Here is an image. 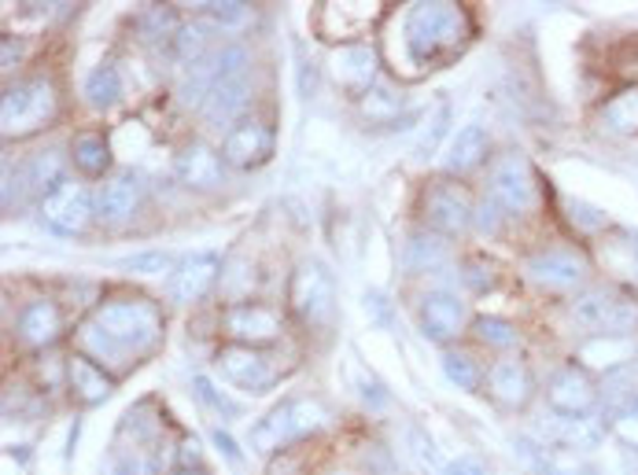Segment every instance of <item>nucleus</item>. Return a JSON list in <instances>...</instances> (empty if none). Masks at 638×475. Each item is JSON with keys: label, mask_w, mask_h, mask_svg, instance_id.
Returning <instances> with one entry per match:
<instances>
[{"label": "nucleus", "mask_w": 638, "mask_h": 475, "mask_svg": "<svg viewBox=\"0 0 638 475\" xmlns=\"http://www.w3.org/2000/svg\"><path fill=\"white\" fill-rule=\"evenodd\" d=\"M79 354L111 368H130L162 343V314L148 299H111L74 332Z\"/></svg>", "instance_id": "1"}, {"label": "nucleus", "mask_w": 638, "mask_h": 475, "mask_svg": "<svg viewBox=\"0 0 638 475\" xmlns=\"http://www.w3.org/2000/svg\"><path fill=\"white\" fill-rule=\"evenodd\" d=\"M406 52L413 63H432L458 52L469 37V15L461 4H413L402 26Z\"/></svg>", "instance_id": "2"}, {"label": "nucleus", "mask_w": 638, "mask_h": 475, "mask_svg": "<svg viewBox=\"0 0 638 475\" xmlns=\"http://www.w3.org/2000/svg\"><path fill=\"white\" fill-rule=\"evenodd\" d=\"M56 111H60V96H56V85L48 77H26V82L8 85L4 100H0L4 137H31L56 119Z\"/></svg>", "instance_id": "3"}, {"label": "nucleus", "mask_w": 638, "mask_h": 475, "mask_svg": "<svg viewBox=\"0 0 638 475\" xmlns=\"http://www.w3.org/2000/svg\"><path fill=\"white\" fill-rule=\"evenodd\" d=\"M568 317H573L579 332H591V336L631 339L638 332V303L631 295L616 292V288H594V292L579 295L568 306Z\"/></svg>", "instance_id": "4"}, {"label": "nucleus", "mask_w": 638, "mask_h": 475, "mask_svg": "<svg viewBox=\"0 0 638 475\" xmlns=\"http://www.w3.org/2000/svg\"><path fill=\"white\" fill-rule=\"evenodd\" d=\"M325 424H328V413L322 402H314V399L280 402L277 410H269L263 421L255 424L251 446H255L258 453H277V450H285L288 442L322 431Z\"/></svg>", "instance_id": "5"}, {"label": "nucleus", "mask_w": 638, "mask_h": 475, "mask_svg": "<svg viewBox=\"0 0 638 475\" xmlns=\"http://www.w3.org/2000/svg\"><path fill=\"white\" fill-rule=\"evenodd\" d=\"M96 203L89 199V188L82 181H60L52 192L41 199V218L48 229H56L60 236H82L93 221Z\"/></svg>", "instance_id": "6"}, {"label": "nucleus", "mask_w": 638, "mask_h": 475, "mask_svg": "<svg viewBox=\"0 0 638 475\" xmlns=\"http://www.w3.org/2000/svg\"><path fill=\"white\" fill-rule=\"evenodd\" d=\"M333 277L325 273L317 261H299L296 273H292V284H288V303H292L296 317L306 325H317L328 317V309H333Z\"/></svg>", "instance_id": "7"}, {"label": "nucleus", "mask_w": 638, "mask_h": 475, "mask_svg": "<svg viewBox=\"0 0 638 475\" xmlns=\"http://www.w3.org/2000/svg\"><path fill=\"white\" fill-rule=\"evenodd\" d=\"M491 199H495L506 215H528V210L535 207V199H539L535 178H531V167L520 155H502L498 167L491 170Z\"/></svg>", "instance_id": "8"}, {"label": "nucleus", "mask_w": 638, "mask_h": 475, "mask_svg": "<svg viewBox=\"0 0 638 475\" xmlns=\"http://www.w3.org/2000/svg\"><path fill=\"white\" fill-rule=\"evenodd\" d=\"M528 277L546 292H573V288L583 284L587 261L573 247H550L528 258Z\"/></svg>", "instance_id": "9"}, {"label": "nucleus", "mask_w": 638, "mask_h": 475, "mask_svg": "<svg viewBox=\"0 0 638 475\" xmlns=\"http://www.w3.org/2000/svg\"><path fill=\"white\" fill-rule=\"evenodd\" d=\"M218 368L233 380L240 391H251V394H263L269 387L277 383V368L269 362L266 354H258L255 346H244V343H229L218 351Z\"/></svg>", "instance_id": "10"}, {"label": "nucleus", "mask_w": 638, "mask_h": 475, "mask_svg": "<svg viewBox=\"0 0 638 475\" xmlns=\"http://www.w3.org/2000/svg\"><path fill=\"white\" fill-rule=\"evenodd\" d=\"M424 218H429L440 232H447V236L466 232L469 218H472V203L466 196V188H458V184H450V181H432L429 192H424Z\"/></svg>", "instance_id": "11"}, {"label": "nucleus", "mask_w": 638, "mask_h": 475, "mask_svg": "<svg viewBox=\"0 0 638 475\" xmlns=\"http://www.w3.org/2000/svg\"><path fill=\"white\" fill-rule=\"evenodd\" d=\"M221 325H226V332L237 339V343L244 346H263V343H274L280 336V317L274 306H263V303H237L226 309V317H221Z\"/></svg>", "instance_id": "12"}, {"label": "nucleus", "mask_w": 638, "mask_h": 475, "mask_svg": "<svg viewBox=\"0 0 638 475\" xmlns=\"http://www.w3.org/2000/svg\"><path fill=\"white\" fill-rule=\"evenodd\" d=\"M274 155V133H269L266 122H240L226 133V144H221V159L237 170H255Z\"/></svg>", "instance_id": "13"}, {"label": "nucleus", "mask_w": 638, "mask_h": 475, "mask_svg": "<svg viewBox=\"0 0 638 475\" xmlns=\"http://www.w3.org/2000/svg\"><path fill=\"white\" fill-rule=\"evenodd\" d=\"M328 74H333V82L340 85V89L365 96L376 82V52L362 41L336 48L333 60H328Z\"/></svg>", "instance_id": "14"}, {"label": "nucleus", "mask_w": 638, "mask_h": 475, "mask_svg": "<svg viewBox=\"0 0 638 475\" xmlns=\"http://www.w3.org/2000/svg\"><path fill=\"white\" fill-rule=\"evenodd\" d=\"M550 405H554L557 413L565 416H587L594 410L598 402V391L591 383V376H587L583 365H565L561 373L550 380V391H546Z\"/></svg>", "instance_id": "15"}, {"label": "nucleus", "mask_w": 638, "mask_h": 475, "mask_svg": "<svg viewBox=\"0 0 638 475\" xmlns=\"http://www.w3.org/2000/svg\"><path fill=\"white\" fill-rule=\"evenodd\" d=\"M218 269H221V261H218V255H210V251H196V255H189L170 280V299L173 303H181V306L200 303V299L215 288Z\"/></svg>", "instance_id": "16"}, {"label": "nucleus", "mask_w": 638, "mask_h": 475, "mask_svg": "<svg viewBox=\"0 0 638 475\" xmlns=\"http://www.w3.org/2000/svg\"><path fill=\"white\" fill-rule=\"evenodd\" d=\"M421 332L429 339H454L466 328V303L450 292H429L421 299Z\"/></svg>", "instance_id": "17"}, {"label": "nucleus", "mask_w": 638, "mask_h": 475, "mask_svg": "<svg viewBox=\"0 0 638 475\" xmlns=\"http://www.w3.org/2000/svg\"><path fill=\"white\" fill-rule=\"evenodd\" d=\"M60 332H63V314L52 299H34V303H26L23 314H19V339H23L26 346H34V351L52 346L56 339H60Z\"/></svg>", "instance_id": "18"}, {"label": "nucleus", "mask_w": 638, "mask_h": 475, "mask_svg": "<svg viewBox=\"0 0 638 475\" xmlns=\"http://www.w3.org/2000/svg\"><path fill=\"white\" fill-rule=\"evenodd\" d=\"M605 428L598 421H591V416H550L546 424V439L550 446H557V450H576V453H587L594 450L598 442H602Z\"/></svg>", "instance_id": "19"}, {"label": "nucleus", "mask_w": 638, "mask_h": 475, "mask_svg": "<svg viewBox=\"0 0 638 475\" xmlns=\"http://www.w3.org/2000/svg\"><path fill=\"white\" fill-rule=\"evenodd\" d=\"M173 170H178V181L185 184V188H218L221 184L218 151L207 148V144H200V141H192L189 148L178 155Z\"/></svg>", "instance_id": "20"}, {"label": "nucleus", "mask_w": 638, "mask_h": 475, "mask_svg": "<svg viewBox=\"0 0 638 475\" xmlns=\"http://www.w3.org/2000/svg\"><path fill=\"white\" fill-rule=\"evenodd\" d=\"M141 203V181L133 173H119L115 181L104 184V192L96 196V218L108 221V226H122L133 218Z\"/></svg>", "instance_id": "21"}, {"label": "nucleus", "mask_w": 638, "mask_h": 475, "mask_svg": "<svg viewBox=\"0 0 638 475\" xmlns=\"http://www.w3.org/2000/svg\"><path fill=\"white\" fill-rule=\"evenodd\" d=\"M67 380H71L74 399H79L82 405H100V402H108V399H111V391H115L111 376L104 373V368L96 365L93 357H85V354H74L71 362H67Z\"/></svg>", "instance_id": "22"}, {"label": "nucleus", "mask_w": 638, "mask_h": 475, "mask_svg": "<svg viewBox=\"0 0 638 475\" xmlns=\"http://www.w3.org/2000/svg\"><path fill=\"white\" fill-rule=\"evenodd\" d=\"M487 387L502 405H509V410H520V405L531 399V376L520 362H495L487 368Z\"/></svg>", "instance_id": "23"}, {"label": "nucleus", "mask_w": 638, "mask_h": 475, "mask_svg": "<svg viewBox=\"0 0 638 475\" xmlns=\"http://www.w3.org/2000/svg\"><path fill=\"white\" fill-rule=\"evenodd\" d=\"M248 103V74L244 77H229V82H218L215 89H210L207 103H203V119L210 125H229L237 119L240 111H244Z\"/></svg>", "instance_id": "24"}, {"label": "nucleus", "mask_w": 638, "mask_h": 475, "mask_svg": "<svg viewBox=\"0 0 638 475\" xmlns=\"http://www.w3.org/2000/svg\"><path fill=\"white\" fill-rule=\"evenodd\" d=\"M487 151V133L483 125H466V130L454 133V141L447 144V155H443V170L447 173H469Z\"/></svg>", "instance_id": "25"}, {"label": "nucleus", "mask_w": 638, "mask_h": 475, "mask_svg": "<svg viewBox=\"0 0 638 475\" xmlns=\"http://www.w3.org/2000/svg\"><path fill=\"white\" fill-rule=\"evenodd\" d=\"M579 362H587L591 368H605V373H613V368L635 362V343H631V339H624V336H594L591 343H583V351H579Z\"/></svg>", "instance_id": "26"}, {"label": "nucleus", "mask_w": 638, "mask_h": 475, "mask_svg": "<svg viewBox=\"0 0 638 475\" xmlns=\"http://www.w3.org/2000/svg\"><path fill=\"white\" fill-rule=\"evenodd\" d=\"M71 159H74V167H79L85 178H100L104 170L111 167V144L104 133H79L71 144Z\"/></svg>", "instance_id": "27"}, {"label": "nucleus", "mask_w": 638, "mask_h": 475, "mask_svg": "<svg viewBox=\"0 0 638 475\" xmlns=\"http://www.w3.org/2000/svg\"><path fill=\"white\" fill-rule=\"evenodd\" d=\"M82 93H85V103H89L93 111H111L115 103L122 100V77L115 66L100 63V66H93L89 77H85Z\"/></svg>", "instance_id": "28"}, {"label": "nucleus", "mask_w": 638, "mask_h": 475, "mask_svg": "<svg viewBox=\"0 0 638 475\" xmlns=\"http://www.w3.org/2000/svg\"><path fill=\"white\" fill-rule=\"evenodd\" d=\"M602 399L613 405L616 413L627 410L631 402H638V357H635V362L621 365V368H613V373H605Z\"/></svg>", "instance_id": "29"}, {"label": "nucleus", "mask_w": 638, "mask_h": 475, "mask_svg": "<svg viewBox=\"0 0 638 475\" xmlns=\"http://www.w3.org/2000/svg\"><path fill=\"white\" fill-rule=\"evenodd\" d=\"M443 261H447V244L440 236H432V232H413L410 244H406V266L413 273H432Z\"/></svg>", "instance_id": "30"}, {"label": "nucleus", "mask_w": 638, "mask_h": 475, "mask_svg": "<svg viewBox=\"0 0 638 475\" xmlns=\"http://www.w3.org/2000/svg\"><path fill=\"white\" fill-rule=\"evenodd\" d=\"M317 15L340 19V26L328 34V41H351V37H359L362 26L376 15V8L373 4H322V12H317Z\"/></svg>", "instance_id": "31"}, {"label": "nucleus", "mask_w": 638, "mask_h": 475, "mask_svg": "<svg viewBox=\"0 0 638 475\" xmlns=\"http://www.w3.org/2000/svg\"><path fill=\"white\" fill-rule=\"evenodd\" d=\"M602 119L609 130H616V133H638V85L621 89L613 100H605Z\"/></svg>", "instance_id": "32"}, {"label": "nucleus", "mask_w": 638, "mask_h": 475, "mask_svg": "<svg viewBox=\"0 0 638 475\" xmlns=\"http://www.w3.org/2000/svg\"><path fill=\"white\" fill-rule=\"evenodd\" d=\"M181 34V23L178 15H173V8H148V12L141 15V37L148 45H173Z\"/></svg>", "instance_id": "33"}, {"label": "nucleus", "mask_w": 638, "mask_h": 475, "mask_svg": "<svg viewBox=\"0 0 638 475\" xmlns=\"http://www.w3.org/2000/svg\"><path fill=\"white\" fill-rule=\"evenodd\" d=\"M399 108H402L399 93L370 89V93L362 96V114H365V122H373V125H388V122H395V114H399Z\"/></svg>", "instance_id": "34"}, {"label": "nucleus", "mask_w": 638, "mask_h": 475, "mask_svg": "<svg viewBox=\"0 0 638 475\" xmlns=\"http://www.w3.org/2000/svg\"><path fill=\"white\" fill-rule=\"evenodd\" d=\"M443 373H447V380L454 387H461V391H477L480 387V365L472 362V357L466 351H450L447 357H443Z\"/></svg>", "instance_id": "35"}, {"label": "nucleus", "mask_w": 638, "mask_h": 475, "mask_svg": "<svg viewBox=\"0 0 638 475\" xmlns=\"http://www.w3.org/2000/svg\"><path fill=\"white\" fill-rule=\"evenodd\" d=\"M210 26L207 23H185L181 26V34H178V41H173V52H178V60L181 63H196V60H203V48H207V41H210Z\"/></svg>", "instance_id": "36"}, {"label": "nucleus", "mask_w": 638, "mask_h": 475, "mask_svg": "<svg viewBox=\"0 0 638 475\" xmlns=\"http://www.w3.org/2000/svg\"><path fill=\"white\" fill-rule=\"evenodd\" d=\"M461 280H466L469 292L487 295V292H495V288H498V266L491 258L472 255L466 266H461Z\"/></svg>", "instance_id": "37"}, {"label": "nucleus", "mask_w": 638, "mask_h": 475, "mask_svg": "<svg viewBox=\"0 0 638 475\" xmlns=\"http://www.w3.org/2000/svg\"><path fill=\"white\" fill-rule=\"evenodd\" d=\"M477 336H480V343L498 346V351H509V346L520 343V332L509 321H502V317H480Z\"/></svg>", "instance_id": "38"}, {"label": "nucleus", "mask_w": 638, "mask_h": 475, "mask_svg": "<svg viewBox=\"0 0 638 475\" xmlns=\"http://www.w3.org/2000/svg\"><path fill=\"white\" fill-rule=\"evenodd\" d=\"M203 15H207L210 26H218V31H240L251 19V8L237 4V0H221V4H203Z\"/></svg>", "instance_id": "39"}, {"label": "nucleus", "mask_w": 638, "mask_h": 475, "mask_svg": "<svg viewBox=\"0 0 638 475\" xmlns=\"http://www.w3.org/2000/svg\"><path fill=\"white\" fill-rule=\"evenodd\" d=\"M447 122H450V103H436V111L429 114V133H421V141H418L421 159H429V155L436 151V144L443 141V133H447Z\"/></svg>", "instance_id": "40"}, {"label": "nucleus", "mask_w": 638, "mask_h": 475, "mask_svg": "<svg viewBox=\"0 0 638 475\" xmlns=\"http://www.w3.org/2000/svg\"><path fill=\"white\" fill-rule=\"evenodd\" d=\"M192 387H196V394H200V402L207 405V410H215L218 416H237L240 413V405L237 402H229L226 394L221 391H215V387H210V380H203V376H196V380H192Z\"/></svg>", "instance_id": "41"}, {"label": "nucleus", "mask_w": 638, "mask_h": 475, "mask_svg": "<svg viewBox=\"0 0 638 475\" xmlns=\"http://www.w3.org/2000/svg\"><path fill=\"white\" fill-rule=\"evenodd\" d=\"M568 221H576V226L583 229V232H598V229H605V215H602V210L587 207V203H579V199L568 203Z\"/></svg>", "instance_id": "42"}, {"label": "nucleus", "mask_w": 638, "mask_h": 475, "mask_svg": "<svg viewBox=\"0 0 638 475\" xmlns=\"http://www.w3.org/2000/svg\"><path fill=\"white\" fill-rule=\"evenodd\" d=\"M613 431L621 435V442H627V446H631V450H638V402H631V405H627V410L616 413Z\"/></svg>", "instance_id": "43"}, {"label": "nucleus", "mask_w": 638, "mask_h": 475, "mask_svg": "<svg viewBox=\"0 0 638 475\" xmlns=\"http://www.w3.org/2000/svg\"><path fill=\"white\" fill-rule=\"evenodd\" d=\"M125 269H137V273H167L170 258L167 255H141V258L125 261Z\"/></svg>", "instance_id": "44"}, {"label": "nucleus", "mask_w": 638, "mask_h": 475, "mask_svg": "<svg viewBox=\"0 0 638 475\" xmlns=\"http://www.w3.org/2000/svg\"><path fill=\"white\" fill-rule=\"evenodd\" d=\"M443 475H483V461L480 458H458L443 468Z\"/></svg>", "instance_id": "45"}, {"label": "nucleus", "mask_w": 638, "mask_h": 475, "mask_svg": "<svg viewBox=\"0 0 638 475\" xmlns=\"http://www.w3.org/2000/svg\"><path fill=\"white\" fill-rule=\"evenodd\" d=\"M498 203L495 199H491V203H483V207H480V215H477V226L483 229V232H495L498 229Z\"/></svg>", "instance_id": "46"}, {"label": "nucleus", "mask_w": 638, "mask_h": 475, "mask_svg": "<svg viewBox=\"0 0 638 475\" xmlns=\"http://www.w3.org/2000/svg\"><path fill=\"white\" fill-rule=\"evenodd\" d=\"M0 56H4V66H8V71H12V66H19V60H23V37H12V34H8V37H4V52H0Z\"/></svg>", "instance_id": "47"}, {"label": "nucleus", "mask_w": 638, "mask_h": 475, "mask_svg": "<svg viewBox=\"0 0 638 475\" xmlns=\"http://www.w3.org/2000/svg\"><path fill=\"white\" fill-rule=\"evenodd\" d=\"M215 442H218V450H221V453H226V461H233V464H240V450H237V442H233V439H229V435H226V431H218V428H215Z\"/></svg>", "instance_id": "48"}, {"label": "nucleus", "mask_w": 638, "mask_h": 475, "mask_svg": "<svg viewBox=\"0 0 638 475\" xmlns=\"http://www.w3.org/2000/svg\"><path fill=\"white\" fill-rule=\"evenodd\" d=\"M181 464H200V442L189 439L185 446H181Z\"/></svg>", "instance_id": "49"}, {"label": "nucleus", "mask_w": 638, "mask_h": 475, "mask_svg": "<svg viewBox=\"0 0 638 475\" xmlns=\"http://www.w3.org/2000/svg\"><path fill=\"white\" fill-rule=\"evenodd\" d=\"M181 475H200V472H181Z\"/></svg>", "instance_id": "50"}]
</instances>
